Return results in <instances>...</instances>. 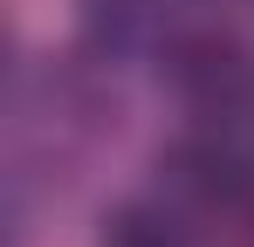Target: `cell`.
I'll list each match as a JSON object with an SVG mask.
<instances>
[{
  "label": "cell",
  "mask_w": 254,
  "mask_h": 247,
  "mask_svg": "<svg viewBox=\"0 0 254 247\" xmlns=\"http://www.w3.org/2000/svg\"><path fill=\"white\" fill-rule=\"evenodd\" d=\"M165 35V0H83V41L96 55H137Z\"/></svg>",
  "instance_id": "3957f363"
},
{
  "label": "cell",
  "mask_w": 254,
  "mask_h": 247,
  "mask_svg": "<svg viewBox=\"0 0 254 247\" xmlns=\"http://www.w3.org/2000/svg\"><path fill=\"white\" fill-rule=\"evenodd\" d=\"M165 82L179 103H192L206 117H241L254 103V62L241 55V41L213 35V28H186L165 41Z\"/></svg>",
  "instance_id": "6da1fadb"
},
{
  "label": "cell",
  "mask_w": 254,
  "mask_h": 247,
  "mask_svg": "<svg viewBox=\"0 0 254 247\" xmlns=\"http://www.w3.org/2000/svg\"><path fill=\"white\" fill-rule=\"evenodd\" d=\"M103 247H192L186 220L158 199H130L103 220Z\"/></svg>",
  "instance_id": "277c9868"
},
{
  "label": "cell",
  "mask_w": 254,
  "mask_h": 247,
  "mask_svg": "<svg viewBox=\"0 0 254 247\" xmlns=\"http://www.w3.org/2000/svg\"><path fill=\"white\" fill-rule=\"evenodd\" d=\"M165 185L179 199H192V206H227V199H241L254 185V172H248V158L227 151L220 137H186L165 158Z\"/></svg>",
  "instance_id": "7a4b0ae2"
}]
</instances>
